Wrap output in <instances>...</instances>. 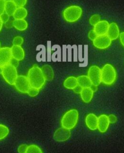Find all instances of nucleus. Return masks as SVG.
Returning a JSON list of instances; mask_svg holds the SVG:
<instances>
[{"label":"nucleus","instance_id":"f257e3e1","mask_svg":"<svg viewBox=\"0 0 124 153\" xmlns=\"http://www.w3.org/2000/svg\"><path fill=\"white\" fill-rule=\"evenodd\" d=\"M27 77L31 87L40 90L45 84L46 79L43 74L41 69L36 65L29 69Z\"/></svg>","mask_w":124,"mask_h":153},{"label":"nucleus","instance_id":"f03ea898","mask_svg":"<svg viewBox=\"0 0 124 153\" xmlns=\"http://www.w3.org/2000/svg\"><path fill=\"white\" fill-rule=\"evenodd\" d=\"M117 78V73L114 67L110 64L105 65L101 70L102 82L107 85L113 84Z\"/></svg>","mask_w":124,"mask_h":153},{"label":"nucleus","instance_id":"7ed1b4c3","mask_svg":"<svg viewBox=\"0 0 124 153\" xmlns=\"http://www.w3.org/2000/svg\"><path fill=\"white\" fill-rule=\"evenodd\" d=\"M79 120V112L76 109L67 111L61 120V125L63 128L68 129H73L77 124Z\"/></svg>","mask_w":124,"mask_h":153},{"label":"nucleus","instance_id":"20e7f679","mask_svg":"<svg viewBox=\"0 0 124 153\" xmlns=\"http://www.w3.org/2000/svg\"><path fill=\"white\" fill-rule=\"evenodd\" d=\"M82 12V9L80 6H71L63 10V16L67 22L74 23L80 19Z\"/></svg>","mask_w":124,"mask_h":153},{"label":"nucleus","instance_id":"39448f33","mask_svg":"<svg viewBox=\"0 0 124 153\" xmlns=\"http://www.w3.org/2000/svg\"><path fill=\"white\" fill-rule=\"evenodd\" d=\"M1 74L7 84L14 85L15 81L18 77V72L16 67L9 64L3 68Z\"/></svg>","mask_w":124,"mask_h":153},{"label":"nucleus","instance_id":"423d86ee","mask_svg":"<svg viewBox=\"0 0 124 153\" xmlns=\"http://www.w3.org/2000/svg\"><path fill=\"white\" fill-rule=\"evenodd\" d=\"M14 86L18 91L22 94H27L28 90L31 87L27 76L23 75L18 76Z\"/></svg>","mask_w":124,"mask_h":153},{"label":"nucleus","instance_id":"0eeeda50","mask_svg":"<svg viewBox=\"0 0 124 153\" xmlns=\"http://www.w3.org/2000/svg\"><path fill=\"white\" fill-rule=\"evenodd\" d=\"M88 76L93 85L98 86L102 82L101 69L98 66L92 65L90 67L88 71Z\"/></svg>","mask_w":124,"mask_h":153},{"label":"nucleus","instance_id":"6e6552de","mask_svg":"<svg viewBox=\"0 0 124 153\" xmlns=\"http://www.w3.org/2000/svg\"><path fill=\"white\" fill-rule=\"evenodd\" d=\"M112 40L105 34L103 36H97L96 39L93 41V45L98 49H106L111 44Z\"/></svg>","mask_w":124,"mask_h":153},{"label":"nucleus","instance_id":"1a4fd4ad","mask_svg":"<svg viewBox=\"0 0 124 153\" xmlns=\"http://www.w3.org/2000/svg\"><path fill=\"white\" fill-rule=\"evenodd\" d=\"M12 59L10 48L3 47L0 48V67L3 68L9 64Z\"/></svg>","mask_w":124,"mask_h":153},{"label":"nucleus","instance_id":"9d476101","mask_svg":"<svg viewBox=\"0 0 124 153\" xmlns=\"http://www.w3.org/2000/svg\"><path fill=\"white\" fill-rule=\"evenodd\" d=\"M71 137V131L69 129L65 128H60L55 131L54 134V139L59 142H63L68 140Z\"/></svg>","mask_w":124,"mask_h":153},{"label":"nucleus","instance_id":"9b49d317","mask_svg":"<svg viewBox=\"0 0 124 153\" xmlns=\"http://www.w3.org/2000/svg\"><path fill=\"white\" fill-rule=\"evenodd\" d=\"M110 23L106 20H100L94 26V30L97 36L105 35L107 33Z\"/></svg>","mask_w":124,"mask_h":153},{"label":"nucleus","instance_id":"f8f14e48","mask_svg":"<svg viewBox=\"0 0 124 153\" xmlns=\"http://www.w3.org/2000/svg\"><path fill=\"white\" fill-rule=\"evenodd\" d=\"M85 123L90 130L95 131L97 129L98 117L94 114H89L86 117Z\"/></svg>","mask_w":124,"mask_h":153},{"label":"nucleus","instance_id":"ddd939ff","mask_svg":"<svg viewBox=\"0 0 124 153\" xmlns=\"http://www.w3.org/2000/svg\"><path fill=\"white\" fill-rule=\"evenodd\" d=\"M110 121L108 120V117L107 115L105 114L100 115L98 117V125L97 129L98 130L102 132H105L110 125Z\"/></svg>","mask_w":124,"mask_h":153},{"label":"nucleus","instance_id":"4468645a","mask_svg":"<svg viewBox=\"0 0 124 153\" xmlns=\"http://www.w3.org/2000/svg\"><path fill=\"white\" fill-rule=\"evenodd\" d=\"M106 35L111 40L117 39L120 36V30L117 23L113 22L110 24Z\"/></svg>","mask_w":124,"mask_h":153},{"label":"nucleus","instance_id":"2eb2a0df","mask_svg":"<svg viewBox=\"0 0 124 153\" xmlns=\"http://www.w3.org/2000/svg\"><path fill=\"white\" fill-rule=\"evenodd\" d=\"M10 49L12 58L17 60L18 61H21L24 59L25 53L23 48L21 47V46L13 45Z\"/></svg>","mask_w":124,"mask_h":153},{"label":"nucleus","instance_id":"dca6fc26","mask_svg":"<svg viewBox=\"0 0 124 153\" xmlns=\"http://www.w3.org/2000/svg\"><path fill=\"white\" fill-rule=\"evenodd\" d=\"M41 69L46 81H51L53 80L54 77V73L51 65H44L41 68Z\"/></svg>","mask_w":124,"mask_h":153},{"label":"nucleus","instance_id":"f3484780","mask_svg":"<svg viewBox=\"0 0 124 153\" xmlns=\"http://www.w3.org/2000/svg\"><path fill=\"white\" fill-rule=\"evenodd\" d=\"M93 95H94V91L92 90L90 87L83 88L80 93L81 98L85 103H88L91 101Z\"/></svg>","mask_w":124,"mask_h":153},{"label":"nucleus","instance_id":"a211bd4d","mask_svg":"<svg viewBox=\"0 0 124 153\" xmlns=\"http://www.w3.org/2000/svg\"><path fill=\"white\" fill-rule=\"evenodd\" d=\"M63 85L67 89L73 90L76 86L78 85L77 78L74 77V76H69L65 80Z\"/></svg>","mask_w":124,"mask_h":153},{"label":"nucleus","instance_id":"6ab92c4d","mask_svg":"<svg viewBox=\"0 0 124 153\" xmlns=\"http://www.w3.org/2000/svg\"><path fill=\"white\" fill-rule=\"evenodd\" d=\"M27 15V10L24 7H17L13 15L14 20H23L24 19Z\"/></svg>","mask_w":124,"mask_h":153},{"label":"nucleus","instance_id":"aec40b11","mask_svg":"<svg viewBox=\"0 0 124 153\" xmlns=\"http://www.w3.org/2000/svg\"><path fill=\"white\" fill-rule=\"evenodd\" d=\"M77 82H78V85L82 87V88L90 87L92 85L91 81L88 76H86V75L80 76L78 78H77Z\"/></svg>","mask_w":124,"mask_h":153},{"label":"nucleus","instance_id":"412c9836","mask_svg":"<svg viewBox=\"0 0 124 153\" xmlns=\"http://www.w3.org/2000/svg\"><path fill=\"white\" fill-rule=\"evenodd\" d=\"M13 26L16 29L23 31V30H24L27 28L28 23L24 19L13 20Z\"/></svg>","mask_w":124,"mask_h":153},{"label":"nucleus","instance_id":"4be33fe9","mask_svg":"<svg viewBox=\"0 0 124 153\" xmlns=\"http://www.w3.org/2000/svg\"><path fill=\"white\" fill-rule=\"evenodd\" d=\"M17 6L12 1H7L5 3V12L9 16H13L15 10H17Z\"/></svg>","mask_w":124,"mask_h":153},{"label":"nucleus","instance_id":"5701e85b","mask_svg":"<svg viewBox=\"0 0 124 153\" xmlns=\"http://www.w3.org/2000/svg\"><path fill=\"white\" fill-rule=\"evenodd\" d=\"M9 129L7 126L0 124V140H2L9 135Z\"/></svg>","mask_w":124,"mask_h":153},{"label":"nucleus","instance_id":"b1692460","mask_svg":"<svg viewBox=\"0 0 124 153\" xmlns=\"http://www.w3.org/2000/svg\"><path fill=\"white\" fill-rule=\"evenodd\" d=\"M26 153H43L41 149L37 145L28 146Z\"/></svg>","mask_w":124,"mask_h":153},{"label":"nucleus","instance_id":"393cba45","mask_svg":"<svg viewBox=\"0 0 124 153\" xmlns=\"http://www.w3.org/2000/svg\"><path fill=\"white\" fill-rule=\"evenodd\" d=\"M100 21V16L99 14H94L92 15L89 19V23L92 26H95Z\"/></svg>","mask_w":124,"mask_h":153},{"label":"nucleus","instance_id":"a878e982","mask_svg":"<svg viewBox=\"0 0 124 153\" xmlns=\"http://www.w3.org/2000/svg\"><path fill=\"white\" fill-rule=\"evenodd\" d=\"M39 92H40V90L38 88H37L33 87H30V88L28 90L27 94L30 97H35L38 95Z\"/></svg>","mask_w":124,"mask_h":153},{"label":"nucleus","instance_id":"bb28decb","mask_svg":"<svg viewBox=\"0 0 124 153\" xmlns=\"http://www.w3.org/2000/svg\"><path fill=\"white\" fill-rule=\"evenodd\" d=\"M24 42V39L21 36L15 37L13 40V45L15 46H21Z\"/></svg>","mask_w":124,"mask_h":153},{"label":"nucleus","instance_id":"cd10ccee","mask_svg":"<svg viewBox=\"0 0 124 153\" xmlns=\"http://www.w3.org/2000/svg\"><path fill=\"white\" fill-rule=\"evenodd\" d=\"M12 1L16 4L17 7H21L26 4L27 0H12Z\"/></svg>","mask_w":124,"mask_h":153},{"label":"nucleus","instance_id":"c85d7f7f","mask_svg":"<svg viewBox=\"0 0 124 153\" xmlns=\"http://www.w3.org/2000/svg\"><path fill=\"white\" fill-rule=\"evenodd\" d=\"M97 37V34L96 33V32L94 30V29L91 30L89 32V33H88V37H89V39L91 40L94 41Z\"/></svg>","mask_w":124,"mask_h":153},{"label":"nucleus","instance_id":"c756f323","mask_svg":"<svg viewBox=\"0 0 124 153\" xmlns=\"http://www.w3.org/2000/svg\"><path fill=\"white\" fill-rule=\"evenodd\" d=\"M28 146L26 144H22L20 145L18 148V153H26Z\"/></svg>","mask_w":124,"mask_h":153},{"label":"nucleus","instance_id":"7c9ffc66","mask_svg":"<svg viewBox=\"0 0 124 153\" xmlns=\"http://www.w3.org/2000/svg\"><path fill=\"white\" fill-rule=\"evenodd\" d=\"M5 3L4 0H0V16L5 12Z\"/></svg>","mask_w":124,"mask_h":153},{"label":"nucleus","instance_id":"2f4dec72","mask_svg":"<svg viewBox=\"0 0 124 153\" xmlns=\"http://www.w3.org/2000/svg\"><path fill=\"white\" fill-rule=\"evenodd\" d=\"M108 120H109L110 123H113V124L115 123L117 120V117L113 114H111L110 115H108Z\"/></svg>","mask_w":124,"mask_h":153},{"label":"nucleus","instance_id":"473e14b6","mask_svg":"<svg viewBox=\"0 0 124 153\" xmlns=\"http://www.w3.org/2000/svg\"><path fill=\"white\" fill-rule=\"evenodd\" d=\"M0 17H1V19H2V20H3V22L4 23H6V22H7V21H9V19H10V16H9V15L7 13H6V12H4V13H3Z\"/></svg>","mask_w":124,"mask_h":153},{"label":"nucleus","instance_id":"72a5a7b5","mask_svg":"<svg viewBox=\"0 0 124 153\" xmlns=\"http://www.w3.org/2000/svg\"><path fill=\"white\" fill-rule=\"evenodd\" d=\"M10 64H12V65H13L14 67H15L17 68V67L18 66V65H19V61H18L17 60L12 58V60H11V61H10Z\"/></svg>","mask_w":124,"mask_h":153},{"label":"nucleus","instance_id":"f704fd0d","mask_svg":"<svg viewBox=\"0 0 124 153\" xmlns=\"http://www.w3.org/2000/svg\"><path fill=\"white\" fill-rule=\"evenodd\" d=\"M82 88H82V87H80V85H78L76 86V87L73 89V90H74V91L75 93H76V94H80Z\"/></svg>","mask_w":124,"mask_h":153},{"label":"nucleus","instance_id":"c9c22d12","mask_svg":"<svg viewBox=\"0 0 124 153\" xmlns=\"http://www.w3.org/2000/svg\"><path fill=\"white\" fill-rule=\"evenodd\" d=\"M13 20H9V21H7L6 23H5V26L7 27V28H11V27H13Z\"/></svg>","mask_w":124,"mask_h":153},{"label":"nucleus","instance_id":"e433bc0d","mask_svg":"<svg viewBox=\"0 0 124 153\" xmlns=\"http://www.w3.org/2000/svg\"><path fill=\"white\" fill-rule=\"evenodd\" d=\"M119 38H120V41L121 44L124 47V32L120 34Z\"/></svg>","mask_w":124,"mask_h":153},{"label":"nucleus","instance_id":"4c0bfd02","mask_svg":"<svg viewBox=\"0 0 124 153\" xmlns=\"http://www.w3.org/2000/svg\"><path fill=\"white\" fill-rule=\"evenodd\" d=\"M90 88L92 89V90L94 91V92H95V91H96L97 90V85H93L92 84L91 86L90 87Z\"/></svg>","mask_w":124,"mask_h":153},{"label":"nucleus","instance_id":"58836bf2","mask_svg":"<svg viewBox=\"0 0 124 153\" xmlns=\"http://www.w3.org/2000/svg\"><path fill=\"white\" fill-rule=\"evenodd\" d=\"M3 22L1 18V17H0V31H1L2 28H3Z\"/></svg>","mask_w":124,"mask_h":153},{"label":"nucleus","instance_id":"ea45409f","mask_svg":"<svg viewBox=\"0 0 124 153\" xmlns=\"http://www.w3.org/2000/svg\"><path fill=\"white\" fill-rule=\"evenodd\" d=\"M2 72H3V68L0 67V74H2Z\"/></svg>","mask_w":124,"mask_h":153},{"label":"nucleus","instance_id":"a19ab883","mask_svg":"<svg viewBox=\"0 0 124 153\" xmlns=\"http://www.w3.org/2000/svg\"><path fill=\"white\" fill-rule=\"evenodd\" d=\"M4 1L5 2H7V1H12V0H4Z\"/></svg>","mask_w":124,"mask_h":153},{"label":"nucleus","instance_id":"79ce46f5","mask_svg":"<svg viewBox=\"0 0 124 153\" xmlns=\"http://www.w3.org/2000/svg\"><path fill=\"white\" fill-rule=\"evenodd\" d=\"M0 48H1V42H0Z\"/></svg>","mask_w":124,"mask_h":153}]
</instances>
